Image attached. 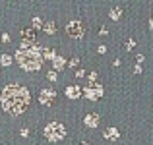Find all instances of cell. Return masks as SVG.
Returning <instances> with one entry per match:
<instances>
[{
    "label": "cell",
    "instance_id": "cell-1",
    "mask_svg": "<svg viewBox=\"0 0 153 145\" xmlns=\"http://www.w3.org/2000/svg\"><path fill=\"white\" fill-rule=\"evenodd\" d=\"M0 101H2V108L8 112V114L18 116V114H22V112L29 107L31 97H29V91H27L25 87L16 85L14 83V85H6L4 87L2 99Z\"/></svg>",
    "mask_w": 153,
    "mask_h": 145
},
{
    "label": "cell",
    "instance_id": "cell-2",
    "mask_svg": "<svg viewBox=\"0 0 153 145\" xmlns=\"http://www.w3.org/2000/svg\"><path fill=\"white\" fill-rule=\"evenodd\" d=\"M16 58H18L19 66L27 72H33V70H39L43 64V56L37 48H22V50L16 52Z\"/></svg>",
    "mask_w": 153,
    "mask_h": 145
},
{
    "label": "cell",
    "instance_id": "cell-3",
    "mask_svg": "<svg viewBox=\"0 0 153 145\" xmlns=\"http://www.w3.org/2000/svg\"><path fill=\"white\" fill-rule=\"evenodd\" d=\"M45 135L51 139V141H58V139H62L64 135H66V130H64L62 124H58V122H51L49 126L45 128Z\"/></svg>",
    "mask_w": 153,
    "mask_h": 145
},
{
    "label": "cell",
    "instance_id": "cell-4",
    "mask_svg": "<svg viewBox=\"0 0 153 145\" xmlns=\"http://www.w3.org/2000/svg\"><path fill=\"white\" fill-rule=\"evenodd\" d=\"M66 33L70 35V37H74V39H82L83 33H85V29H83V25L79 21H70L66 25Z\"/></svg>",
    "mask_w": 153,
    "mask_h": 145
},
{
    "label": "cell",
    "instance_id": "cell-5",
    "mask_svg": "<svg viewBox=\"0 0 153 145\" xmlns=\"http://www.w3.org/2000/svg\"><path fill=\"white\" fill-rule=\"evenodd\" d=\"M54 97H56V93L52 89H43L41 93H39V101H41V104H52V101H54Z\"/></svg>",
    "mask_w": 153,
    "mask_h": 145
},
{
    "label": "cell",
    "instance_id": "cell-6",
    "mask_svg": "<svg viewBox=\"0 0 153 145\" xmlns=\"http://www.w3.org/2000/svg\"><path fill=\"white\" fill-rule=\"evenodd\" d=\"M101 93H103V89L99 85H97V89H91V87H87V89H85V95L89 97V99H95V97H99Z\"/></svg>",
    "mask_w": 153,
    "mask_h": 145
},
{
    "label": "cell",
    "instance_id": "cell-7",
    "mask_svg": "<svg viewBox=\"0 0 153 145\" xmlns=\"http://www.w3.org/2000/svg\"><path fill=\"white\" fill-rule=\"evenodd\" d=\"M85 124H87V126H97V124H99L97 114H87L85 116Z\"/></svg>",
    "mask_w": 153,
    "mask_h": 145
},
{
    "label": "cell",
    "instance_id": "cell-8",
    "mask_svg": "<svg viewBox=\"0 0 153 145\" xmlns=\"http://www.w3.org/2000/svg\"><path fill=\"white\" fill-rule=\"evenodd\" d=\"M105 138H107V139H116V138H118V132H116V128H108L107 134H105Z\"/></svg>",
    "mask_w": 153,
    "mask_h": 145
},
{
    "label": "cell",
    "instance_id": "cell-9",
    "mask_svg": "<svg viewBox=\"0 0 153 145\" xmlns=\"http://www.w3.org/2000/svg\"><path fill=\"white\" fill-rule=\"evenodd\" d=\"M66 95L70 97V99H72V97H74V99H76V97H79V89H78V87H68Z\"/></svg>",
    "mask_w": 153,
    "mask_h": 145
},
{
    "label": "cell",
    "instance_id": "cell-10",
    "mask_svg": "<svg viewBox=\"0 0 153 145\" xmlns=\"http://www.w3.org/2000/svg\"><path fill=\"white\" fill-rule=\"evenodd\" d=\"M43 27H45V31H47V33H49V35H52V33H54V23H52V21L45 23V25H43Z\"/></svg>",
    "mask_w": 153,
    "mask_h": 145
},
{
    "label": "cell",
    "instance_id": "cell-11",
    "mask_svg": "<svg viewBox=\"0 0 153 145\" xmlns=\"http://www.w3.org/2000/svg\"><path fill=\"white\" fill-rule=\"evenodd\" d=\"M54 66L58 68V70H62V68H64V60H62V56H56V58H54Z\"/></svg>",
    "mask_w": 153,
    "mask_h": 145
},
{
    "label": "cell",
    "instance_id": "cell-12",
    "mask_svg": "<svg viewBox=\"0 0 153 145\" xmlns=\"http://www.w3.org/2000/svg\"><path fill=\"white\" fill-rule=\"evenodd\" d=\"M10 64H12L10 54H4V56H2V66H10Z\"/></svg>",
    "mask_w": 153,
    "mask_h": 145
},
{
    "label": "cell",
    "instance_id": "cell-13",
    "mask_svg": "<svg viewBox=\"0 0 153 145\" xmlns=\"http://www.w3.org/2000/svg\"><path fill=\"white\" fill-rule=\"evenodd\" d=\"M118 16H122V12H118V8H114V10L111 12V18L112 19H118Z\"/></svg>",
    "mask_w": 153,
    "mask_h": 145
},
{
    "label": "cell",
    "instance_id": "cell-14",
    "mask_svg": "<svg viewBox=\"0 0 153 145\" xmlns=\"http://www.w3.org/2000/svg\"><path fill=\"white\" fill-rule=\"evenodd\" d=\"M33 25L37 27V29H39V27H43L41 25V19H39V18H33Z\"/></svg>",
    "mask_w": 153,
    "mask_h": 145
},
{
    "label": "cell",
    "instance_id": "cell-15",
    "mask_svg": "<svg viewBox=\"0 0 153 145\" xmlns=\"http://www.w3.org/2000/svg\"><path fill=\"white\" fill-rule=\"evenodd\" d=\"M2 41H4V43H10V35L4 33V35H2Z\"/></svg>",
    "mask_w": 153,
    "mask_h": 145
},
{
    "label": "cell",
    "instance_id": "cell-16",
    "mask_svg": "<svg viewBox=\"0 0 153 145\" xmlns=\"http://www.w3.org/2000/svg\"><path fill=\"white\" fill-rule=\"evenodd\" d=\"M78 62H79V60H78V58H72V62H70V66H72V68H74V66H78Z\"/></svg>",
    "mask_w": 153,
    "mask_h": 145
},
{
    "label": "cell",
    "instance_id": "cell-17",
    "mask_svg": "<svg viewBox=\"0 0 153 145\" xmlns=\"http://www.w3.org/2000/svg\"><path fill=\"white\" fill-rule=\"evenodd\" d=\"M49 79H51V81H54V79H56V74H54V72H51V74H49Z\"/></svg>",
    "mask_w": 153,
    "mask_h": 145
},
{
    "label": "cell",
    "instance_id": "cell-18",
    "mask_svg": "<svg viewBox=\"0 0 153 145\" xmlns=\"http://www.w3.org/2000/svg\"><path fill=\"white\" fill-rule=\"evenodd\" d=\"M149 27H151V29H153V18L149 19Z\"/></svg>",
    "mask_w": 153,
    "mask_h": 145
}]
</instances>
